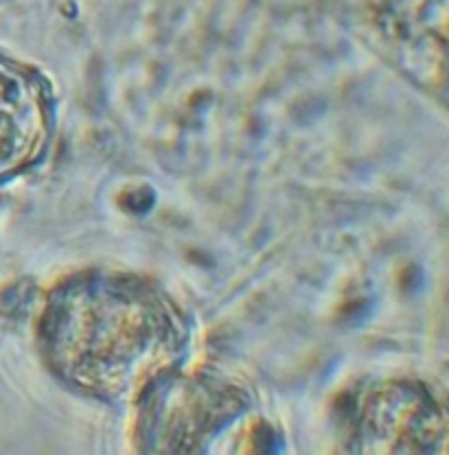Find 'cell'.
Masks as SVG:
<instances>
[{"mask_svg":"<svg viewBox=\"0 0 449 455\" xmlns=\"http://www.w3.org/2000/svg\"><path fill=\"white\" fill-rule=\"evenodd\" d=\"M46 344L61 377L99 396H121L164 368L182 331L163 298L139 283L92 278L55 298Z\"/></svg>","mask_w":449,"mask_h":455,"instance_id":"1","label":"cell"},{"mask_svg":"<svg viewBox=\"0 0 449 455\" xmlns=\"http://www.w3.org/2000/svg\"><path fill=\"white\" fill-rule=\"evenodd\" d=\"M49 134L44 85L0 60V175L20 171L42 154Z\"/></svg>","mask_w":449,"mask_h":455,"instance_id":"2","label":"cell"}]
</instances>
